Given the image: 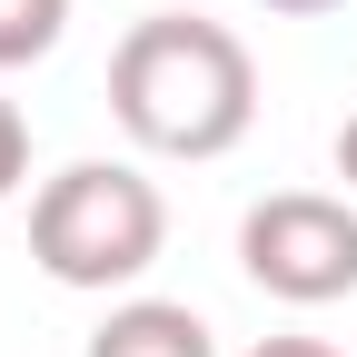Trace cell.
Segmentation results:
<instances>
[{
  "instance_id": "6da1fadb",
  "label": "cell",
  "mask_w": 357,
  "mask_h": 357,
  "mask_svg": "<svg viewBox=\"0 0 357 357\" xmlns=\"http://www.w3.org/2000/svg\"><path fill=\"white\" fill-rule=\"evenodd\" d=\"M109 119L149 159H229L258 119V60L199 10H149L109 50Z\"/></svg>"
},
{
  "instance_id": "7a4b0ae2",
  "label": "cell",
  "mask_w": 357,
  "mask_h": 357,
  "mask_svg": "<svg viewBox=\"0 0 357 357\" xmlns=\"http://www.w3.org/2000/svg\"><path fill=\"white\" fill-rule=\"evenodd\" d=\"M169 248V199L129 159H70L30 199V258L60 288H129Z\"/></svg>"
},
{
  "instance_id": "3957f363",
  "label": "cell",
  "mask_w": 357,
  "mask_h": 357,
  "mask_svg": "<svg viewBox=\"0 0 357 357\" xmlns=\"http://www.w3.org/2000/svg\"><path fill=\"white\" fill-rule=\"evenodd\" d=\"M238 268L288 298V307H328V298H357V208L328 199V189H278L238 218Z\"/></svg>"
},
{
  "instance_id": "277c9868",
  "label": "cell",
  "mask_w": 357,
  "mask_h": 357,
  "mask_svg": "<svg viewBox=\"0 0 357 357\" xmlns=\"http://www.w3.org/2000/svg\"><path fill=\"white\" fill-rule=\"evenodd\" d=\"M89 357H218V337H208L199 307H178V298H129V307L100 318Z\"/></svg>"
},
{
  "instance_id": "5b68a950",
  "label": "cell",
  "mask_w": 357,
  "mask_h": 357,
  "mask_svg": "<svg viewBox=\"0 0 357 357\" xmlns=\"http://www.w3.org/2000/svg\"><path fill=\"white\" fill-rule=\"evenodd\" d=\"M60 30H70V0H0V70L50 60Z\"/></svg>"
},
{
  "instance_id": "8992f818",
  "label": "cell",
  "mask_w": 357,
  "mask_h": 357,
  "mask_svg": "<svg viewBox=\"0 0 357 357\" xmlns=\"http://www.w3.org/2000/svg\"><path fill=\"white\" fill-rule=\"evenodd\" d=\"M20 178H30V119H20L10 100H0V199L20 189Z\"/></svg>"
},
{
  "instance_id": "52a82bcc",
  "label": "cell",
  "mask_w": 357,
  "mask_h": 357,
  "mask_svg": "<svg viewBox=\"0 0 357 357\" xmlns=\"http://www.w3.org/2000/svg\"><path fill=\"white\" fill-rule=\"evenodd\" d=\"M248 357H337V347H328V337H258Z\"/></svg>"
},
{
  "instance_id": "ba28073f",
  "label": "cell",
  "mask_w": 357,
  "mask_h": 357,
  "mask_svg": "<svg viewBox=\"0 0 357 357\" xmlns=\"http://www.w3.org/2000/svg\"><path fill=\"white\" fill-rule=\"evenodd\" d=\"M337 178L357 189V109H347V129H337Z\"/></svg>"
},
{
  "instance_id": "9c48e42d",
  "label": "cell",
  "mask_w": 357,
  "mask_h": 357,
  "mask_svg": "<svg viewBox=\"0 0 357 357\" xmlns=\"http://www.w3.org/2000/svg\"><path fill=\"white\" fill-rule=\"evenodd\" d=\"M258 10H278V20H318V10H337V0H258Z\"/></svg>"
}]
</instances>
